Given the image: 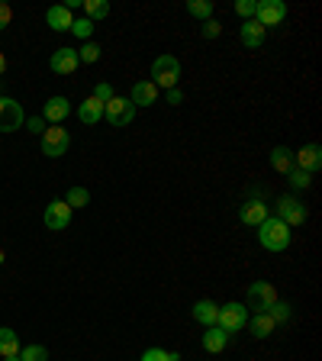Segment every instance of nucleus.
Segmentation results:
<instances>
[{"mask_svg":"<svg viewBox=\"0 0 322 361\" xmlns=\"http://www.w3.org/2000/svg\"><path fill=\"white\" fill-rule=\"evenodd\" d=\"M271 168L278 174H287L293 168V152L287 149V145H278V149L271 152Z\"/></svg>","mask_w":322,"mask_h":361,"instance_id":"5701e85b","label":"nucleus"},{"mask_svg":"<svg viewBox=\"0 0 322 361\" xmlns=\"http://www.w3.org/2000/svg\"><path fill=\"white\" fill-rule=\"evenodd\" d=\"M142 361H180L178 352H165V348H145Z\"/></svg>","mask_w":322,"mask_h":361,"instance_id":"c756f323","label":"nucleus"},{"mask_svg":"<svg viewBox=\"0 0 322 361\" xmlns=\"http://www.w3.org/2000/svg\"><path fill=\"white\" fill-rule=\"evenodd\" d=\"M216 316H219V307L213 300H197L194 303V319L203 326H216Z\"/></svg>","mask_w":322,"mask_h":361,"instance_id":"412c9836","label":"nucleus"},{"mask_svg":"<svg viewBox=\"0 0 322 361\" xmlns=\"http://www.w3.org/2000/svg\"><path fill=\"white\" fill-rule=\"evenodd\" d=\"M268 316H271V319H274V323H287V319H290V316H293V310H290V303L278 300V303H274V307L268 310Z\"/></svg>","mask_w":322,"mask_h":361,"instance_id":"7c9ffc66","label":"nucleus"},{"mask_svg":"<svg viewBox=\"0 0 322 361\" xmlns=\"http://www.w3.org/2000/svg\"><path fill=\"white\" fill-rule=\"evenodd\" d=\"M10 23H13V10H10V4H0V30H7Z\"/></svg>","mask_w":322,"mask_h":361,"instance_id":"c9c22d12","label":"nucleus"},{"mask_svg":"<svg viewBox=\"0 0 322 361\" xmlns=\"http://www.w3.org/2000/svg\"><path fill=\"white\" fill-rule=\"evenodd\" d=\"M290 235H293V229L287 223H280L278 216H268L258 226V242H261L268 252H284V248L290 245Z\"/></svg>","mask_w":322,"mask_h":361,"instance_id":"f257e3e1","label":"nucleus"},{"mask_svg":"<svg viewBox=\"0 0 322 361\" xmlns=\"http://www.w3.org/2000/svg\"><path fill=\"white\" fill-rule=\"evenodd\" d=\"M78 120L84 123V126H94V123L104 120V104H100L97 97H87L81 106H78Z\"/></svg>","mask_w":322,"mask_h":361,"instance_id":"a211bd4d","label":"nucleus"},{"mask_svg":"<svg viewBox=\"0 0 322 361\" xmlns=\"http://www.w3.org/2000/svg\"><path fill=\"white\" fill-rule=\"evenodd\" d=\"M42 116H36V120H30V123H26V126H30V133H39V135H42Z\"/></svg>","mask_w":322,"mask_h":361,"instance_id":"4c0bfd02","label":"nucleus"},{"mask_svg":"<svg viewBox=\"0 0 322 361\" xmlns=\"http://www.w3.org/2000/svg\"><path fill=\"white\" fill-rule=\"evenodd\" d=\"M264 36H268V30H264L258 20H245L239 26V39H242V45H245V49H258V45L264 42Z\"/></svg>","mask_w":322,"mask_h":361,"instance_id":"2eb2a0df","label":"nucleus"},{"mask_svg":"<svg viewBox=\"0 0 322 361\" xmlns=\"http://www.w3.org/2000/svg\"><path fill=\"white\" fill-rule=\"evenodd\" d=\"M45 226L55 229V233L68 229V226H71V207H68L65 200H52L49 207H45Z\"/></svg>","mask_w":322,"mask_h":361,"instance_id":"9d476101","label":"nucleus"},{"mask_svg":"<svg viewBox=\"0 0 322 361\" xmlns=\"http://www.w3.org/2000/svg\"><path fill=\"white\" fill-rule=\"evenodd\" d=\"M180 100H184V94H180L178 87H174V90H168V104H171V106H178Z\"/></svg>","mask_w":322,"mask_h":361,"instance_id":"e433bc0d","label":"nucleus"},{"mask_svg":"<svg viewBox=\"0 0 322 361\" xmlns=\"http://www.w3.org/2000/svg\"><path fill=\"white\" fill-rule=\"evenodd\" d=\"M45 23H49L55 32H68L71 26H75L71 7H65V4H55V7H49V10H45Z\"/></svg>","mask_w":322,"mask_h":361,"instance_id":"4468645a","label":"nucleus"},{"mask_svg":"<svg viewBox=\"0 0 322 361\" xmlns=\"http://www.w3.org/2000/svg\"><path fill=\"white\" fill-rule=\"evenodd\" d=\"M4 262H7V255H4V248H0V264H4Z\"/></svg>","mask_w":322,"mask_h":361,"instance_id":"ea45409f","label":"nucleus"},{"mask_svg":"<svg viewBox=\"0 0 322 361\" xmlns=\"http://www.w3.org/2000/svg\"><path fill=\"white\" fill-rule=\"evenodd\" d=\"M94 97H97L100 104H110V100L116 97V94H113V87H110V84H97V90H94Z\"/></svg>","mask_w":322,"mask_h":361,"instance_id":"72a5a7b5","label":"nucleus"},{"mask_svg":"<svg viewBox=\"0 0 322 361\" xmlns=\"http://www.w3.org/2000/svg\"><path fill=\"white\" fill-rule=\"evenodd\" d=\"M4 71H7V55L0 52V75H4Z\"/></svg>","mask_w":322,"mask_h":361,"instance_id":"58836bf2","label":"nucleus"},{"mask_svg":"<svg viewBox=\"0 0 322 361\" xmlns=\"http://www.w3.org/2000/svg\"><path fill=\"white\" fill-rule=\"evenodd\" d=\"M245 326L252 329V336H255V338H268L271 332L278 329V323H274L268 313H252V319H248Z\"/></svg>","mask_w":322,"mask_h":361,"instance_id":"aec40b11","label":"nucleus"},{"mask_svg":"<svg viewBox=\"0 0 322 361\" xmlns=\"http://www.w3.org/2000/svg\"><path fill=\"white\" fill-rule=\"evenodd\" d=\"M68 149H71L68 129H61V126L42 129V155L45 158H61V155H68Z\"/></svg>","mask_w":322,"mask_h":361,"instance_id":"39448f33","label":"nucleus"},{"mask_svg":"<svg viewBox=\"0 0 322 361\" xmlns=\"http://www.w3.org/2000/svg\"><path fill=\"white\" fill-rule=\"evenodd\" d=\"M219 32H223V26H219L216 20H206V23H203V39H216Z\"/></svg>","mask_w":322,"mask_h":361,"instance_id":"f704fd0d","label":"nucleus"},{"mask_svg":"<svg viewBox=\"0 0 322 361\" xmlns=\"http://www.w3.org/2000/svg\"><path fill=\"white\" fill-rule=\"evenodd\" d=\"M68 113H71L68 97H52V100H45V106H42V120H49L52 126H61V120H65Z\"/></svg>","mask_w":322,"mask_h":361,"instance_id":"dca6fc26","label":"nucleus"},{"mask_svg":"<svg viewBox=\"0 0 322 361\" xmlns=\"http://www.w3.org/2000/svg\"><path fill=\"white\" fill-rule=\"evenodd\" d=\"M78 65H81V61H78V49H58V52H52V59H49V68H52L55 75H75Z\"/></svg>","mask_w":322,"mask_h":361,"instance_id":"ddd939ff","label":"nucleus"},{"mask_svg":"<svg viewBox=\"0 0 322 361\" xmlns=\"http://www.w3.org/2000/svg\"><path fill=\"white\" fill-rule=\"evenodd\" d=\"M255 20L261 23L264 30L268 26H280L287 20V4L284 0H255Z\"/></svg>","mask_w":322,"mask_h":361,"instance_id":"6e6552de","label":"nucleus"},{"mask_svg":"<svg viewBox=\"0 0 322 361\" xmlns=\"http://www.w3.org/2000/svg\"><path fill=\"white\" fill-rule=\"evenodd\" d=\"M213 10H216L213 7V0H190L187 4V13L197 16V20H203V23L213 20Z\"/></svg>","mask_w":322,"mask_h":361,"instance_id":"a878e982","label":"nucleus"},{"mask_svg":"<svg viewBox=\"0 0 322 361\" xmlns=\"http://www.w3.org/2000/svg\"><path fill=\"white\" fill-rule=\"evenodd\" d=\"M84 13H87V20H106L110 16V4L106 0H84Z\"/></svg>","mask_w":322,"mask_h":361,"instance_id":"b1692460","label":"nucleus"},{"mask_svg":"<svg viewBox=\"0 0 322 361\" xmlns=\"http://www.w3.org/2000/svg\"><path fill=\"white\" fill-rule=\"evenodd\" d=\"M97 59H100V45L97 42H84L81 49H78V61H81V65H94Z\"/></svg>","mask_w":322,"mask_h":361,"instance_id":"cd10ccee","label":"nucleus"},{"mask_svg":"<svg viewBox=\"0 0 322 361\" xmlns=\"http://www.w3.org/2000/svg\"><path fill=\"white\" fill-rule=\"evenodd\" d=\"M274 303H278V290H274V284H268V281L248 284V303H245L248 313H268Z\"/></svg>","mask_w":322,"mask_h":361,"instance_id":"7ed1b4c3","label":"nucleus"},{"mask_svg":"<svg viewBox=\"0 0 322 361\" xmlns=\"http://www.w3.org/2000/svg\"><path fill=\"white\" fill-rule=\"evenodd\" d=\"M319 165H322V149H319V145H316V142L303 145L300 152H293V168H300V171L313 174Z\"/></svg>","mask_w":322,"mask_h":361,"instance_id":"9b49d317","label":"nucleus"},{"mask_svg":"<svg viewBox=\"0 0 322 361\" xmlns=\"http://www.w3.org/2000/svg\"><path fill=\"white\" fill-rule=\"evenodd\" d=\"M287 184H290L293 190H306L309 184H313V174L300 171V168H290V171H287Z\"/></svg>","mask_w":322,"mask_h":361,"instance_id":"bb28decb","label":"nucleus"},{"mask_svg":"<svg viewBox=\"0 0 322 361\" xmlns=\"http://www.w3.org/2000/svg\"><path fill=\"white\" fill-rule=\"evenodd\" d=\"M20 361H49V348L45 345H26L20 352Z\"/></svg>","mask_w":322,"mask_h":361,"instance_id":"c85d7f7f","label":"nucleus"},{"mask_svg":"<svg viewBox=\"0 0 322 361\" xmlns=\"http://www.w3.org/2000/svg\"><path fill=\"white\" fill-rule=\"evenodd\" d=\"M268 216H271L268 207H264V200H258V197H255V200H245V203H242V210H239L242 226H255V229H258V226H261Z\"/></svg>","mask_w":322,"mask_h":361,"instance_id":"f8f14e48","label":"nucleus"},{"mask_svg":"<svg viewBox=\"0 0 322 361\" xmlns=\"http://www.w3.org/2000/svg\"><path fill=\"white\" fill-rule=\"evenodd\" d=\"M26 123V113H23V104L13 97H0V133H16Z\"/></svg>","mask_w":322,"mask_h":361,"instance_id":"0eeeda50","label":"nucleus"},{"mask_svg":"<svg viewBox=\"0 0 322 361\" xmlns=\"http://www.w3.org/2000/svg\"><path fill=\"white\" fill-rule=\"evenodd\" d=\"M200 342H203V348H206L210 355H219L225 348V342H229V332H223L219 326H206V332H203Z\"/></svg>","mask_w":322,"mask_h":361,"instance_id":"6ab92c4d","label":"nucleus"},{"mask_svg":"<svg viewBox=\"0 0 322 361\" xmlns=\"http://www.w3.org/2000/svg\"><path fill=\"white\" fill-rule=\"evenodd\" d=\"M135 116V106L129 104V97H113L110 104H104V120L110 123L113 129H123L129 126Z\"/></svg>","mask_w":322,"mask_h":361,"instance_id":"423d86ee","label":"nucleus"},{"mask_svg":"<svg viewBox=\"0 0 322 361\" xmlns=\"http://www.w3.org/2000/svg\"><path fill=\"white\" fill-rule=\"evenodd\" d=\"M65 203L71 207V213L81 210V207H87V203H90V190H87V188H71V190L65 194Z\"/></svg>","mask_w":322,"mask_h":361,"instance_id":"393cba45","label":"nucleus"},{"mask_svg":"<svg viewBox=\"0 0 322 361\" xmlns=\"http://www.w3.org/2000/svg\"><path fill=\"white\" fill-rule=\"evenodd\" d=\"M13 355H20V336L10 326H4L0 329V358H13Z\"/></svg>","mask_w":322,"mask_h":361,"instance_id":"4be33fe9","label":"nucleus"},{"mask_svg":"<svg viewBox=\"0 0 322 361\" xmlns=\"http://www.w3.org/2000/svg\"><path fill=\"white\" fill-rule=\"evenodd\" d=\"M4 361H20V355H13V358H4Z\"/></svg>","mask_w":322,"mask_h":361,"instance_id":"a19ab883","label":"nucleus"},{"mask_svg":"<svg viewBox=\"0 0 322 361\" xmlns=\"http://www.w3.org/2000/svg\"><path fill=\"white\" fill-rule=\"evenodd\" d=\"M278 219L280 223H287L290 229L293 226H303L306 223V207H303L297 197L284 194V197H278Z\"/></svg>","mask_w":322,"mask_h":361,"instance_id":"1a4fd4ad","label":"nucleus"},{"mask_svg":"<svg viewBox=\"0 0 322 361\" xmlns=\"http://www.w3.org/2000/svg\"><path fill=\"white\" fill-rule=\"evenodd\" d=\"M71 32H75L78 39H84V42H90V32H94V23H90L87 16H81V20H75V26H71Z\"/></svg>","mask_w":322,"mask_h":361,"instance_id":"2f4dec72","label":"nucleus"},{"mask_svg":"<svg viewBox=\"0 0 322 361\" xmlns=\"http://www.w3.org/2000/svg\"><path fill=\"white\" fill-rule=\"evenodd\" d=\"M235 13L242 20H255V0H235Z\"/></svg>","mask_w":322,"mask_h":361,"instance_id":"473e14b6","label":"nucleus"},{"mask_svg":"<svg viewBox=\"0 0 322 361\" xmlns=\"http://www.w3.org/2000/svg\"><path fill=\"white\" fill-rule=\"evenodd\" d=\"M158 100V87L151 81H135L132 94H129V104L132 106H151Z\"/></svg>","mask_w":322,"mask_h":361,"instance_id":"f3484780","label":"nucleus"},{"mask_svg":"<svg viewBox=\"0 0 322 361\" xmlns=\"http://www.w3.org/2000/svg\"><path fill=\"white\" fill-rule=\"evenodd\" d=\"M248 323V310L245 303L233 300V303H225V307H219V316H216V326L223 332H242Z\"/></svg>","mask_w":322,"mask_h":361,"instance_id":"20e7f679","label":"nucleus"},{"mask_svg":"<svg viewBox=\"0 0 322 361\" xmlns=\"http://www.w3.org/2000/svg\"><path fill=\"white\" fill-rule=\"evenodd\" d=\"M180 81V61L174 59V55H158L155 61H151V84H155L158 90H174Z\"/></svg>","mask_w":322,"mask_h":361,"instance_id":"f03ea898","label":"nucleus"}]
</instances>
